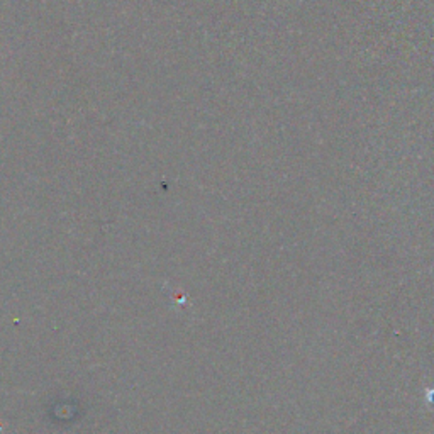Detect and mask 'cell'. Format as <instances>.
<instances>
[{
    "label": "cell",
    "instance_id": "obj_1",
    "mask_svg": "<svg viewBox=\"0 0 434 434\" xmlns=\"http://www.w3.org/2000/svg\"><path fill=\"white\" fill-rule=\"evenodd\" d=\"M428 402L431 404V406H434V388H433V390L428 392Z\"/></svg>",
    "mask_w": 434,
    "mask_h": 434
}]
</instances>
